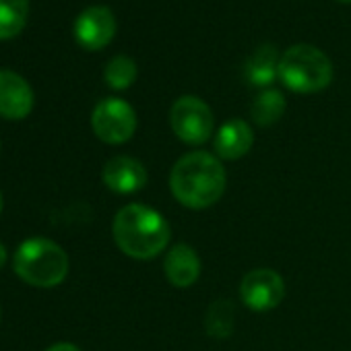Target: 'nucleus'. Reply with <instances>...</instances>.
<instances>
[{"label":"nucleus","mask_w":351,"mask_h":351,"mask_svg":"<svg viewBox=\"0 0 351 351\" xmlns=\"http://www.w3.org/2000/svg\"><path fill=\"white\" fill-rule=\"evenodd\" d=\"M226 169L221 161L207 151L182 155L169 173V186L176 201L189 209H207L215 205L226 191Z\"/></svg>","instance_id":"nucleus-1"},{"label":"nucleus","mask_w":351,"mask_h":351,"mask_svg":"<svg viewBox=\"0 0 351 351\" xmlns=\"http://www.w3.org/2000/svg\"><path fill=\"white\" fill-rule=\"evenodd\" d=\"M116 246L130 258L147 261L157 256L169 242V223L151 207L126 205L112 223Z\"/></svg>","instance_id":"nucleus-2"},{"label":"nucleus","mask_w":351,"mask_h":351,"mask_svg":"<svg viewBox=\"0 0 351 351\" xmlns=\"http://www.w3.org/2000/svg\"><path fill=\"white\" fill-rule=\"evenodd\" d=\"M13 269L21 281L34 287H56L69 275V256L52 240H25L13 256Z\"/></svg>","instance_id":"nucleus-3"},{"label":"nucleus","mask_w":351,"mask_h":351,"mask_svg":"<svg viewBox=\"0 0 351 351\" xmlns=\"http://www.w3.org/2000/svg\"><path fill=\"white\" fill-rule=\"evenodd\" d=\"M279 79L295 93H316L330 85L332 64L322 50L310 44H295L279 58Z\"/></svg>","instance_id":"nucleus-4"},{"label":"nucleus","mask_w":351,"mask_h":351,"mask_svg":"<svg viewBox=\"0 0 351 351\" xmlns=\"http://www.w3.org/2000/svg\"><path fill=\"white\" fill-rule=\"evenodd\" d=\"M169 124L173 134L182 143L203 145L213 134L215 120L211 108L203 99L195 95H184L173 101L169 110Z\"/></svg>","instance_id":"nucleus-5"},{"label":"nucleus","mask_w":351,"mask_h":351,"mask_svg":"<svg viewBox=\"0 0 351 351\" xmlns=\"http://www.w3.org/2000/svg\"><path fill=\"white\" fill-rule=\"evenodd\" d=\"M91 128L99 141L108 145H122L130 141L136 130V114L128 101L108 97L95 106L91 114Z\"/></svg>","instance_id":"nucleus-6"},{"label":"nucleus","mask_w":351,"mask_h":351,"mask_svg":"<svg viewBox=\"0 0 351 351\" xmlns=\"http://www.w3.org/2000/svg\"><path fill=\"white\" fill-rule=\"evenodd\" d=\"M242 302L254 312H267L277 308L285 295V283L273 269H254L244 275L240 283Z\"/></svg>","instance_id":"nucleus-7"},{"label":"nucleus","mask_w":351,"mask_h":351,"mask_svg":"<svg viewBox=\"0 0 351 351\" xmlns=\"http://www.w3.org/2000/svg\"><path fill=\"white\" fill-rule=\"evenodd\" d=\"M114 36H116V17L104 5L85 9L75 21V40L85 50H101L114 40Z\"/></svg>","instance_id":"nucleus-8"},{"label":"nucleus","mask_w":351,"mask_h":351,"mask_svg":"<svg viewBox=\"0 0 351 351\" xmlns=\"http://www.w3.org/2000/svg\"><path fill=\"white\" fill-rule=\"evenodd\" d=\"M34 110V89L15 71H0V116L7 120H23Z\"/></svg>","instance_id":"nucleus-9"},{"label":"nucleus","mask_w":351,"mask_h":351,"mask_svg":"<svg viewBox=\"0 0 351 351\" xmlns=\"http://www.w3.org/2000/svg\"><path fill=\"white\" fill-rule=\"evenodd\" d=\"M101 178L112 193L132 195L147 184V169L138 159L128 155H118L104 165Z\"/></svg>","instance_id":"nucleus-10"},{"label":"nucleus","mask_w":351,"mask_h":351,"mask_svg":"<svg viewBox=\"0 0 351 351\" xmlns=\"http://www.w3.org/2000/svg\"><path fill=\"white\" fill-rule=\"evenodd\" d=\"M167 281L173 287H191L201 275V258L189 244H176L163 263Z\"/></svg>","instance_id":"nucleus-11"},{"label":"nucleus","mask_w":351,"mask_h":351,"mask_svg":"<svg viewBox=\"0 0 351 351\" xmlns=\"http://www.w3.org/2000/svg\"><path fill=\"white\" fill-rule=\"evenodd\" d=\"M254 143V134L248 122L232 118L219 126L215 136V151L221 159H240L244 157Z\"/></svg>","instance_id":"nucleus-12"},{"label":"nucleus","mask_w":351,"mask_h":351,"mask_svg":"<svg viewBox=\"0 0 351 351\" xmlns=\"http://www.w3.org/2000/svg\"><path fill=\"white\" fill-rule=\"evenodd\" d=\"M279 77V54L273 44H263L246 62V79L254 87H267Z\"/></svg>","instance_id":"nucleus-13"},{"label":"nucleus","mask_w":351,"mask_h":351,"mask_svg":"<svg viewBox=\"0 0 351 351\" xmlns=\"http://www.w3.org/2000/svg\"><path fill=\"white\" fill-rule=\"evenodd\" d=\"M29 17V0H0V40L19 36Z\"/></svg>","instance_id":"nucleus-14"},{"label":"nucleus","mask_w":351,"mask_h":351,"mask_svg":"<svg viewBox=\"0 0 351 351\" xmlns=\"http://www.w3.org/2000/svg\"><path fill=\"white\" fill-rule=\"evenodd\" d=\"M283 112H285V97L277 89L261 91L250 106V116L258 126L275 124L283 116Z\"/></svg>","instance_id":"nucleus-15"},{"label":"nucleus","mask_w":351,"mask_h":351,"mask_svg":"<svg viewBox=\"0 0 351 351\" xmlns=\"http://www.w3.org/2000/svg\"><path fill=\"white\" fill-rule=\"evenodd\" d=\"M236 322V308L230 300H217L209 306L207 316H205V330L211 337L226 339L232 335Z\"/></svg>","instance_id":"nucleus-16"},{"label":"nucleus","mask_w":351,"mask_h":351,"mask_svg":"<svg viewBox=\"0 0 351 351\" xmlns=\"http://www.w3.org/2000/svg\"><path fill=\"white\" fill-rule=\"evenodd\" d=\"M136 64L130 56H124V54H118L114 56L108 64H106V71H104V79L106 83L116 89V91H122V89H128L134 81H136Z\"/></svg>","instance_id":"nucleus-17"},{"label":"nucleus","mask_w":351,"mask_h":351,"mask_svg":"<svg viewBox=\"0 0 351 351\" xmlns=\"http://www.w3.org/2000/svg\"><path fill=\"white\" fill-rule=\"evenodd\" d=\"M46 351H81V349L73 343H56V345L48 347Z\"/></svg>","instance_id":"nucleus-18"},{"label":"nucleus","mask_w":351,"mask_h":351,"mask_svg":"<svg viewBox=\"0 0 351 351\" xmlns=\"http://www.w3.org/2000/svg\"><path fill=\"white\" fill-rule=\"evenodd\" d=\"M7 258H9V254H7V248L0 244V269H3L5 265H7Z\"/></svg>","instance_id":"nucleus-19"},{"label":"nucleus","mask_w":351,"mask_h":351,"mask_svg":"<svg viewBox=\"0 0 351 351\" xmlns=\"http://www.w3.org/2000/svg\"><path fill=\"white\" fill-rule=\"evenodd\" d=\"M0 213H3V195H0Z\"/></svg>","instance_id":"nucleus-20"},{"label":"nucleus","mask_w":351,"mask_h":351,"mask_svg":"<svg viewBox=\"0 0 351 351\" xmlns=\"http://www.w3.org/2000/svg\"><path fill=\"white\" fill-rule=\"evenodd\" d=\"M339 3H351V0H339Z\"/></svg>","instance_id":"nucleus-21"}]
</instances>
